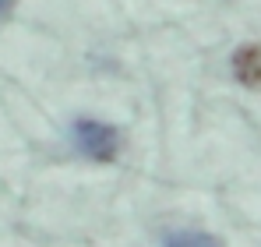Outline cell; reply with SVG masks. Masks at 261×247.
Segmentation results:
<instances>
[{
  "label": "cell",
  "mask_w": 261,
  "mask_h": 247,
  "mask_svg": "<svg viewBox=\"0 0 261 247\" xmlns=\"http://www.w3.org/2000/svg\"><path fill=\"white\" fill-rule=\"evenodd\" d=\"M233 75L240 85H261V46H240L233 53Z\"/></svg>",
  "instance_id": "cell-2"
},
{
  "label": "cell",
  "mask_w": 261,
  "mask_h": 247,
  "mask_svg": "<svg viewBox=\"0 0 261 247\" xmlns=\"http://www.w3.org/2000/svg\"><path fill=\"white\" fill-rule=\"evenodd\" d=\"M71 141H74V149L88 156V159H95V163H113L117 159V149H120V131L117 127H110V124L102 120H82L71 124Z\"/></svg>",
  "instance_id": "cell-1"
},
{
  "label": "cell",
  "mask_w": 261,
  "mask_h": 247,
  "mask_svg": "<svg viewBox=\"0 0 261 247\" xmlns=\"http://www.w3.org/2000/svg\"><path fill=\"white\" fill-rule=\"evenodd\" d=\"M166 247H222V240L212 233H201V230H180L166 240Z\"/></svg>",
  "instance_id": "cell-3"
},
{
  "label": "cell",
  "mask_w": 261,
  "mask_h": 247,
  "mask_svg": "<svg viewBox=\"0 0 261 247\" xmlns=\"http://www.w3.org/2000/svg\"><path fill=\"white\" fill-rule=\"evenodd\" d=\"M11 11V0H0V14H7Z\"/></svg>",
  "instance_id": "cell-4"
}]
</instances>
